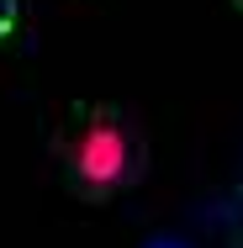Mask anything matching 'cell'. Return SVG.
<instances>
[{
  "mask_svg": "<svg viewBox=\"0 0 243 248\" xmlns=\"http://www.w3.org/2000/svg\"><path fill=\"white\" fill-rule=\"evenodd\" d=\"M16 21H21V0H0V43L16 32Z\"/></svg>",
  "mask_w": 243,
  "mask_h": 248,
  "instance_id": "cell-1",
  "label": "cell"
}]
</instances>
